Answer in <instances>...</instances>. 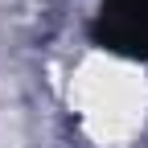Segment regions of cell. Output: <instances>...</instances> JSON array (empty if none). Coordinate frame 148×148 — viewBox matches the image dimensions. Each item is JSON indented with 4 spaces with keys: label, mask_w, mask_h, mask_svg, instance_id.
<instances>
[{
    "label": "cell",
    "mask_w": 148,
    "mask_h": 148,
    "mask_svg": "<svg viewBox=\"0 0 148 148\" xmlns=\"http://www.w3.org/2000/svg\"><path fill=\"white\" fill-rule=\"evenodd\" d=\"M103 37L111 49H127V53L148 58V0H107Z\"/></svg>",
    "instance_id": "1"
}]
</instances>
